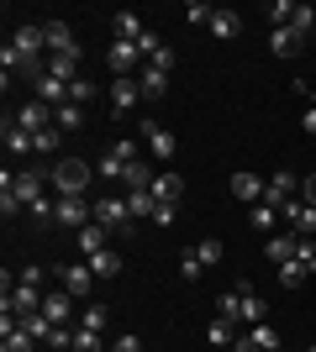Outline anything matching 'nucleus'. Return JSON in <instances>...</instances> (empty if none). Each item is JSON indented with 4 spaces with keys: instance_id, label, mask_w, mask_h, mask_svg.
I'll use <instances>...</instances> for the list:
<instances>
[{
    "instance_id": "15",
    "label": "nucleus",
    "mask_w": 316,
    "mask_h": 352,
    "mask_svg": "<svg viewBox=\"0 0 316 352\" xmlns=\"http://www.w3.org/2000/svg\"><path fill=\"white\" fill-rule=\"evenodd\" d=\"M153 200H158V206H180V195H185V184H180V174H158L153 179Z\"/></svg>"
},
{
    "instance_id": "11",
    "label": "nucleus",
    "mask_w": 316,
    "mask_h": 352,
    "mask_svg": "<svg viewBox=\"0 0 316 352\" xmlns=\"http://www.w3.org/2000/svg\"><path fill=\"white\" fill-rule=\"evenodd\" d=\"M6 310H16V316H27V310H43V289H37V284H21V279H16V289L6 294Z\"/></svg>"
},
{
    "instance_id": "12",
    "label": "nucleus",
    "mask_w": 316,
    "mask_h": 352,
    "mask_svg": "<svg viewBox=\"0 0 316 352\" xmlns=\"http://www.w3.org/2000/svg\"><path fill=\"white\" fill-rule=\"evenodd\" d=\"M43 37H48V58H59V53H79L74 32L63 27V21H48V27H43Z\"/></svg>"
},
{
    "instance_id": "19",
    "label": "nucleus",
    "mask_w": 316,
    "mask_h": 352,
    "mask_svg": "<svg viewBox=\"0 0 316 352\" xmlns=\"http://www.w3.org/2000/svg\"><path fill=\"white\" fill-rule=\"evenodd\" d=\"M295 242H301L295 232H280V236H269V242H264L269 263H290V258H295Z\"/></svg>"
},
{
    "instance_id": "13",
    "label": "nucleus",
    "mask_w": 316,
    "mask_h": 352,
    "mask_svg": "<svg viewBox=\"0 0 316 352\" xmlns=\"http://www.w3.org/2000/svg\"><path fill=\"white\" fill-rule=\"evenodd\" d=\"M232 195H238L242 206H258V200H264V179L248 174V168H238V174H232Z\"/></svg>"
},
{
    "instance_id": "46",
    "label": "nucleus",
    "mask_w": 316,
    "mask_h": 352,
    "mask_svg": "<svg viewBox=\"0 0 316 352\" xmlns=\"http://www.w3.org/2000/svg\"><path fill=\"white\" fill-rule=\"evenodd\" d=\"M200 274H206L200 252H185V258H180V279H200Z\"/></svg>"
},
{
    "instance_id": "27",
    "label": "nucleus",
    "mask_w": 316,
    "mask_h": 352,
    "mask_svg": "<svg viewBox=\"0 0 316 352\" xmlns=\"http://www.w3.org/2000/svg\"><path fill=\"white\" fill-rule=\"evenodd\" d=\"M127 206H132V221H153V210H158V200H153L148 190H127Z\"/></svg>"
},
{
    "instance_id": "17",
    "label": "nucleus",
    "mask_w": 316,
    "mask_h": 352,
    "mask_svg": "<svg viewBox=\"0 0 316 352\" xmlns=\"http://www.w3.org/2000/svg\"><path fill=\"white\" fill-rule=\"evenodd\" d=\"M137 89H143V100H158V95L169 89V74H164V69H148V63H143V69H137Z\"/></svg>"
},
{
    "instance_id": "14",
    "label": "nucleus",
    "mask_w": 316,
    "mask_h": 352,
    "mask_svg": "<svg viewBox=\"0 0 316 352\" xmlns=\"http://www.w3.org/2000/svg\"><path fill=\"white\" fill-rule=\"evenodd\" d=\"M37 100L59 111V105H69V85H63V79H53V74L43 69V74H37Z\"/></svg>"
},
{
    "instance_id": "47",
    "label": "nucleus",
    "mask_w": 316,
    "mask_h": 352,
    "mask_svg": "<svg viewBox=\"0 0 316 352\" xmlns=\"http://www.w3.org/2000/svg\"><path fill=\"white\" fill-rule=\"evenodd\" d=\"M53 210H59V200H48V195H43V200H37V206H32L27 216L37 221V226H48V221H53Z\"/></svg>"
},
{
    "instance_id": "24",
    "label": "nucleus",
    "mask_w": 316,
    "mask_h": 352,
    "mask_svg": "<svg viewBox=\"0 0 316 352\" xmlns=\"http://www.w3.org/2000/svg\"><path fill=\"white\" fill-rule=\"evenodd\" d=\"M48 74L63 79V85H74V79H79V53H59V58H48Z\"/></svg>"
},
{
    "instance_id": "30",
    "label": "nucleus",
    "mask_w": 316,
    "mask_h": 352,
    "mask_svg": "<svg viewBox=\"0 0 316 352\" xmlns=\"http://www.w3.org/2000/svg\"><path fill=\"white\" fill-rule=\"evenodd\" d=\"M79 326H85V331H105V326H111V310L105 305H79Z\"/></svg>"
},
{
    "instance_id": "16",
    "label": "nucleus",
    "mask_w": 316,
    "mask_h": 352,
    "mask_svg": "<svg viewBox=\"0 0 316 352\" xmlns=\"http://www.w3.org/2000/svg\"><path fill=\"white\" fill-rule=\"evenodd\" d=\"M238 32H242V16H238V11H227V6H216V16H211V37L232 43Z\"/></svg>"
},
{
    "instance_id": "50",
    "label": "nucleus",
    "mask_w": 316,
    "mask_h": 352,
    "mask_svg": "<svg viewBox=\"0 0 316 352\" xmlns=\"http://www.w3.org/2000/svg\"><path fill=\"white\" fill-rule=\"evenodd\" d=\"M111 352H143V342H137V331H121V337L111 342Z\"/></svg>"
},
{
    "instance_id": "39",
    "label": "nucleus",
    "mask_w": 316,
    "mask_h": 352,
    "mask_svg": "<svg viewBox=\"0 0 316 352\" xmlns=\"http://www.w3.org/2000/svg\"><path fill=\"white\" fill-rule=\"evenodd\" d=\"M306 279H311V274H306V268L295 263V258H290V263H280V284H285V289H301Z\"/></svg>"
},
{
    "instance_id": "6",
    "label": "nucleus",
    "mask_w": 316,
    "mask_h": 352,
    "mask_svg": "<svg viewBox=\"0 0 316 352\" xmlns=\"http://www.w3.org/2000/svg\"><path fill=\"white\" fill-rule=\"evenodd\" d=\"M43 316H48L53 326H63L69 316H79V300H74L69 289H59V284H53V289L43 294Z\"/></svg>"
},
{
    "instance_id": "55",
    "label": "nucleus",
    "mask_w": 316,
    "mask_h": 352,
    "mask_svg": "<svg viewBox=\"0 0 316 352\" xmlns=\"http://www.w3.org/2000/svg\"><path fill=\"white\" fill-rule=\"evenodd\" d=\"M301 200H311V206H316V174H311V179L301 184Z\"/></svg>"
},
{
    "instance_id": "38",
    "label": "nucleus",
    "mask_w": 316,
    "mask_h": 352,
    "mask_svg": "<svg viewBox=\"0 0 316 352\" xmlns=\"http://www.w3.org/2000/svg\"><path fill=\"white\" fill-rule=\"evenodd\" d=\"M0 210H6V221H11L16 210H27L21 200H16V190H11V174H0Z\"/></svg>"
},
{
    "instance_id": "49",
    "label": "nucleus",
    "mask_w": 316,
    "mask_h": 352,
    "mask_svg": "<svg viewBox=\"0 0 316 352\" xmlns=\"http://www.w3.org/2000/svg\"><path fill=\"white\" fill-rule=\"evenodd\" d=\"M111 153H116L121 163H137V137H116V142H111Z\"/></svg>"
},
{
    "instance_id": "1",
    "label": "nucleus",
    "mask_w": 316,
    "mask_h": 352,
    "mask_svg": "<svg viewBox=\"0 0 316 352\" xmlns=\"http://www.w3.org/2000/svg\"><path fill=\"white\" fill-rule=\"evenodd\" d=\"M48 179H53L59 200H85V190H90V163H79V158H59Z\"/></svg>"
},
{
    "instance_id": "9",
    "label": "nucleus",
    "mask_w": 316,
    "mask_h": 352,
    "mask_svg": "<svg viewBox=\"0 0 316 352\" xmlns=\"http://www.w3.org/2000/svg\"><path fill=\"white\" fill-rule=\"evenodd\" d=\"M137 58H143V53H137V43H111V47H105V63H111V74H116V79H132Z\"/></svg>"
},
{
    "instance_id": "36",
    "label": "nucleus",
    "mask_w": 316,
    "mask_h": 352,
    "mask_svg": "<svg viewBox=\"0 0 316 352\" xmlns=\"http://www.w3.org/2000/svg\"><path fill=\"white\" fill-rule=\"evenodd\" d=\"M69 352H105V342H101V331H85V326H74V347Z\"/></svg>"
},
{
    "instance_id": "37",
    "label": "nucleus",
    "mask_w": 316,
    "mask_h": 352,
    "mask_svg": "<svg viewBox=\"0 0 316 352\" xmlns=\"http://www.w3.org/2000/svg\"><path fill=\"white\" fill-rule=\"evenodd\" d=\"M211 16H216V6H206V0H190V6H185V21H190V27H211Z\"/></svg>"
},
{
    "instance_id": "31",
    "label": "nucleus",
    "mask_w": 316,
    "mask_h": 352,
    "mask_svg": "<svg viewBox=\"0 0 316 352\" xmlns=\"http://www.w3.org/2000/svg\"><path fill=\"white\" fill-rule=\"evenodd\" d=\"M90 268H95V279H116V274H121V258L105 248V252H95V258H90Z\"/></svg>"
},
{
    "instance_id": "20",
    "label": "nucleus",
    "mask_w": 316,
    "mask_h": 352,
    "mask_svg": "<svg viewBox=\"0 0 316 352\" xmlns=\"http://www.w3.org/2000/svg\"><path fill=\"white\" fill-rule=\"evenodd\" d=\"M105 226L101 221H90V226H79V252H85V258H95V252H105Z\"/></svg>"
},
{
    "instance_id": "29",
    "label": "nucleus",
    "mask_w": 316,
    "mask_h": 352,
    "mask_svg": "<svg viewBox=\"0 0 316 352\" xmlns=\"http://www.w3.org/2000/svg\"><path fill=\"white\" fill-rule=\"evenodd\" d=\"M6 153H11V158H21V153H32V132H21L16 121H6Z\"/></svg>"
},
{
    "instance_id": "22",
    "label": "nucleus",
    "mask_w": 316,
    "mask_h": 352,
    "mask_svg": "<svg viewBox=\"0 0 316 352\" xmlns=\"http://www.w3.org/2000/svg\"><path fill=\"white\" fill-rule=\"evenodd\" d=\"M111 27H116V43H137V37L148 32V27H143V21H137L132 11H116V16H111Z\"/></svg>"
},
{
    "instance_id": "44",
    "label": "nucleus",
    "mask_w": 316,
    "mask_h": 352,
    "mask_svg": "<svg viewBox=\"0 0 316 352\" xmlns=\"http://www.w3.org/2000/svg\"><path fill=\"white\" fill-rule=\"evenodd\" d=\"M137 53H143V58H158V53H164V37H158V32H143V37H137Z\"/></svg>"
},
{
    "instance_id": "26",
    "label": "nucleus",
    "mask_w": 316,
    "mask_h": 352,
    "mask_svg": "<svg viewBox=\"0 0 316 352\" xmlns=\"http://www.w3.org/2000/svg\"><path fill=\"white\" fill-rule=\"evenodd\" d=\"M153 179H158V174H153L148 163L137 158V163H127V174H121V184H127V190H153Z\"/></svg>"
},
{
    "instance_id": "34",
    "label": "nucleus",
    "mask_w": 316,
    "mask_h": 352,
    "mask_svg": "<svg viewBox=\"0 0 316 352\" xmlns=\"http://www.w3.org/2000/svg\"><path fill=\"white\" fill-rule=\"evenodd\" d=\"M274 221H280V210H274V206H264V200H258V206H248V226H258V232H269Z\"/></svg>"
},
{
    "instance_id": "35",
    "label": "nucleus",
    "mask_w": 316,
    "mask_h": 352,
    "mask_svg": "<svg viewBox=\"0 0 316 352\" xmlns=\"http://www.w3.org/2000/svg\"><path fill=\"white\" fill-rule=\"evenodd\" d=\"M295 11H301L295 0H269V21H274V27H290V21H295Z\"/></svg>"
},
{
    "instance_id": "3",
    "label": "nucleus",
    "mask_w": 316,
    "mask_h": 352,
    "mask_svg": "<svg viewBox=\"0 0 316 352\" xmlns=\"http://www.w3.org/2000/svg\"><path fill=\"white\" fill-rule=\"evenodd\" d=\"M53 284L59 289H69L74 300H85V294L95 289V268L85 263V268H74V263H53Z\"/></svg>"
},
{
    "instance_id": "18",
    "label": "nucleus",
    "mask_w": 316,
    "mask_h": 352,
    "mask_svg": "<svg viewBox=\"0 0 316 352\" xmlns=\"http://www.w3.org/2000/svg\"><path fill=\"white\" fill-rule=\"evenodd\" d=\"M137 95H143V89H137V79H116V85H111V111H116V116H127V111L137 105Z\"/></svg>"
},
{
    "instance_id": "5",
    "label": "nucleus",
    "mask_w": 316,
    "mask_h": 352,
    "mask_svg": "<svg viewBox=\"0 0 316 352\" xmlns=\"http://www.w3.org/2000/svg\"><path fill=\"white\" fill-rule=\"evenodd\" d=\"M11 47L21 53V58H27V74H37V58L48 53V37H43V27H32V21H27V27H16Z\"/></svg>"
},
{
    "instance_id": "41",
    "label": "nucleus",
    "mask_w": 316,
    "mask_h": 352,
    "mask_svg": "<svg viewBox=\"0 0 316 352\" xmlns=\"http://www.w3.org/2000/svg\"><path fill=\"white\" fill-rule=\"evenodd\" d=\"M196 252H200V263H206V268H216V263H222V236H206V242H196Z\"/></svg>"
},
{
    "instance_id": "54",
    "label": "nucleus",
    "mask_w": 316,
    "mask_h": 352,
    "mask_svg": "<svg viewBox=\"0 0 316 352\" xmlns=\"http://www.w3.org/2000/svg\"><path fill=\"white\" fill-rule=\"evenodd\" d=\"M174 216H180V206H158V210H153V221H158V226H169Z\"/></svg>"
},
{
    "instance_id": "43",
    "label": "nucleus",
    "mask_w": 316,
    "mask_h": 352,
    "mask_svg": "<svg viewBox=\"0 0 316 352\" xmlns=\"http://www.w3.org/2000/svg\"><path fill=\"white\" fill-rule=\"evenodd\" d=\"M295 263H301L306 274H316V242H311V236H301V242H295Z\"/></svg>"
},
{
    "instance_id": "40",
    "label": "nucleus",
    "mask_w": 316,
    "mask_h": 352,
    "mask_svg": "<svg viewBox=\"0 0 316 352\" xmlns=\"http://www.w3.org/2000/svg\"><path fill=\"white\" fill-rule=\"evenodd\" d=\"M248 337H253V342H258V347H264V352H274V347H280V331H274L269 321H258V326H248Z\"/></svg>"
},
{
    "instance_id": "33",
    "label": "nucleus",
    "mask_w": 316,
    "mask_h": 352,
    "mask_svg": "<svg viewBox=\"0 0 316 352\" xmlns=\"http://www.w3.org/2000/svg\"><path fill=\"white\" fill-rule=\"evenodd\" d=\"M59 142H63V132H59V126H48V132H37V137H32V153L53 158V153H59Z\"/></svg>"
},
{
    "instance_id": "28",
    "label": "nucleus",
    "mask_w": 316,
    "mask_h": 352,
    "mask_svg": "<svg viewBox=\"0 0 316 352\" xmlns=\"http://www.w3.org/2000/svg\"><path fill=\"white\" fill-rule=\"evenodd\" d=\"M206 337H211V347H232V342H238V321H222V316H216V321L206 326Z\"/></svg>"
},
{
    "instance_id": "8",
    "label": "nucleus",
    "mask_w": 316,
    "mask_h": 352,
    "mask_svg": "<svg viewBox=\"0 0 316 352\" xmlns=\"http://www.w3.org/2000/svg\"><path fill=\"white\" fill-rule=\"evenodd\" d=\"M16 126H21V132H48V126H53V105H43V100H27L21 105V111H16Z\"/></svg>"
},
{
    "instance_id": "52",
    "label": "nucleus",
    "mask_w": 316,
    "mask_h": 352,
    "mask_svg": "<svg viewBox=\"0 0 316 352\" xmlns=\"http://www.w3.org/2000/svg\"><path fill=\"white\" fill-rule=\"evenodd\" d=\"M90 95H95V89L85 85V79H74V85H69V100H74V105H85V100H90Z\"/></svg>"
},
{
    "instance_id": "2",
    "label": "nucleus",
    "mask_w": 316,
    "mask_h": 352,
    "mask_svg": "<svg viewBox=\"0 0 316 352\" xmlns=\"http://www.w3.org/2000/svg\"><path fill=\"white\" fill-rule=\"evenodd\" d=\"M95 221H101L105 232H137V226H132V206H127V195H101V200H95Z\"/></svg>"
},
{
    "instance_id": "32",
    "label": "nucleus",
    "mask_w": 316,
    "mask_h": 352,
    "mask_svg": "<svg viewBox=\"0 0 316 352\" xmlns=\"http://www.w3.org/2000/svg\"><path fill=\"white\" fill-rule=\"evenodd\" d=\"M269 47H274V53H280V58H290V53H295V47H301V37H295V32H290V27H274Z\"/></svg>"
},
{
    "instance_id": "21",
    "label": "nucleus",
    "mask_w": 316,
    "mask_h": 352,
    "mask_svg": "<svg viewBox=\"0 0 316 352\" xmlns=\"http://www.w3.org/2000/svg\"><path fill=\"white\" fill-rule=\"evenodd\" d=\"M16 321H21V331H27L32 342H48V337H53V321H48L43 310H27V316H16Z\"/></svg>"
},
{
    "instance_id": "56",
    "label": "nucleus",
    "mask_w": 316,
    "mask_h": 352,
    "mask_svg": "<svg viewBox=\"0 0 316 352\" xmlns=\"http://www.w3.org/2000/svg\"><path fill=\"white\" fill-rule=\"evenodd\" d=\"M311 352H316V347H311Z\"/></svg>"
},
{
    "instance_id": "45",
    "label": "nucleus",
    "mask_w": 316,
    "mask_h": 352,
    "mask_svg": "<svg viewBox=\"0 0 316 352\" xmlns=\"http://www.w3.org/2000/svg\"><path fill=\"white\" fill-rule=\"evenodd\" d=\"M238 305H242V294H238V289H227L222 300H216V310H222V321H238Z\"/></svg>"
},
{
    "instance_id": "51",
    "label": "nucleus",
    "mask_w": 316,
    "mask_h": 352,
    "mask_svg": "<svg viewBox=\"0 0 316 352\" xmlns=\"http://www.w3.org/2000/svg\"><path fill=\"white\" fill-rule=\"evenodd\" d=\"M301 126L316 137V95H306V111H301Z\"/></svg>"
},
{
    "instance_id": "53",
    "label": "nucleus",
    "mask_w": 316,
    "mask_h": 352,
    "mask_svg": "<svg viewBox=\"0 0 316 352\" xmlns=\"http://www.w3.org/2000/svg\"><path fill=\"white\" fill-rule=\"evenodd\" d=\"M232 352H264V347H258V342L248 337V331H238V342H232Z\"/></svg>"
},
{
    "instance_id": "42",
    "label": "nucleus",
    "mask_w": 316,
    "mask_h": 352,
    "mask_svg": "<svg viewBox=\"0 0 316 352\" xmlns=\"http://www.w3.org/2000/svg\"><path fill=\"white\" fill-rule=\"evenodd\" d=\"M95 174H101V179H121V174H127V163H121L116 153H111V147H105V158L95 163Z\"/></svg>"
},
{
    "instance_id": "25",
    "label": "nucleus",
    "mask_w": 316,
    "mask_h": 352,
    "mask_svg": "<svg viewBox=\"0 0 316 352\" xmlns=\"http://www.w3.org/2000/svg\"><path fill=\"white\" fill-rule=\"evenodd\" d=\"M53 126H59V132H79V126H85V105H59V111H53Z\"/></svg>"
},
{
    "instance_id": "23",
    "label": "nucleus",
    "mask_w": 316,
    "mask_h": 352,
    "mask_svg": "<svg viewBox=\"0 0 316 352\" xmlns=\"http://www.w3.org/2000/svg\"><path fill=\"white\" fill-rule=\"evenodd\" d=\"M238 294H242V305H238V321H248V326H258L264 321V300H258L248 284H238Z\"/></svg>"
},
{
    "instance_id": "10",
    "label": "nucleus",
    "mask_w": 316,
    "mask_h": 352,
    "mask_svg": "<svg viewBox=\"0 0 316 352\" xmlns=\"http://www.w3.org/2000/svg\"><path fill=\"white\" fill-rule=\"evenodd\" d=\"M143 142L153 147V158H174V147H180V137L169 132V126H158V121H143Z\"/></svg>"
},
{
    "instance_id": "48",
    "label": "nucleus",
    "mask_w": 316,
    "mask_h": 352,
    "mask_svg": "<svg viewBox=\"0 0 316 352\" xmlns=\"http://www.w3.org/2000/svg\"><path fill=\"white\" fill-rule=\"evenodd\" d=\"M311 27H316V11H311V6H301V11H295V21H290V32H295V37H306Z\"/></svg>"
},
{
    "instance_id": "7",
    "label": "nucleus",
    "mask_w": 316,
    "mask_h": 352,
    "mask_svg": "<svg viewBox=\"0 0 316 352\" xmlns=\"http://www.w3.org/2000/svg\"><path fill=\"white\" fill-rule=\"evenodd\" d=\"M295 195H301V179L290 174V168H280V174H274L269 184H264V206H274V210H280L285 200H295Z\"/></svg>"
},
{
    "instance_id": "4",
    "label": "nucleus",
    "mask_w": 316,
    "mask_h": 352,
    "mask_svg": "<svg viewBox=\"0 0 316 352\" xmlns=\"http://www.w3.org/2000/svg\"><path fill=\"white\" fill-rule=\"evenodd\" d=\"M48 184H53V179H48L43 168H21V174H11V190H16V200H21L27 210L48 195Z\"/></svg>"
}]
</instances>
